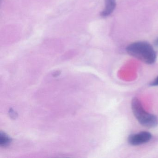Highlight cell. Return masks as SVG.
I'll return each instance as SVG.
<instances>
[{
    "instance_id": "6da1fadb",
    "label": "cell",
    "mask_w": 158,
    "mask_h": 158,
    "mask_svg": "<svg viewBox=\"0 0 158 158\" xmlns=\"http://www.w3.org/2000/svg\"><path fill=\"white\" fill-rule=\"evenodd\" d=\"M129 55L147 64L154 63L157 59L156 53L152 46L146 42L132 43L126 48Z\"/></svg>"
},
{
    "instance_id": "7a4b0ae2",
    "label": "cell",
    "mask_w": 158,
    "mask_h": 158,
    "mask_svg": "<svg viewBox=\"0 0 158 158\" xmlns=\"http://www.w3.org/2000/svg\"><path fill=\"white\" fill-rule=\"evenodd\" d=\"M131 108L134 116L141 125L148 128L157 126L158 119L156 116L146 111L140 100L136 97L132 99Z\"/></svg>"
},
{
    "instance_id": "3957f363",
    "label": "cell",
    "mask_w": 158,
    "mask_h": 158,
    "mask_svg": "<svg viewBox=\"0 0 158 158\" xmlns=\"http://www.w3.org/2000/svg\"><path fill=\"white\" fill-rule=\"evenodd\" d=\"M152 135L147 131H142L137 134L130 135L128 142L132 146H138L148 143L151 139Z\"/></svg>"
},
{
    "instance_id": "277c9868",
    "label": "cell",
    "mask_w": 158,
    "mask_h": 158,
    "mask_svg": "<svg viewBox=\"0 0 158 158\" xmlns=\"http://www.w3.org/2000/svg\"><path fill=\"white\" fill-rule=\"evenodd\" d=\"M105 7L104 10L101 13V15L102 17L109 16L112 13L116 6L115 0H105Z\"/></svg>"
},
{
    "instance_id": "5b68a950",
    "label": "cell",
    "mask_w": 158,
    "mask_h": 158,
    "mask_svg": "<svg viewBox=\"0 0 158 158\" xmlns=\"http://www.w3.org/2000/svg\"><path fill=\"white\" fill-rule=\"evenodd\" d=\"M11 139L3 132L0 134V145L2 147H6L10 145L11 142Z\"/></svg>"
},
{
    "instance_id": "8992f818",
    "label": "cell",
    "mask_w": 158,
    "mask_h": 158,
    "mask_svg": "<svg viewBox=\"0 0 158 158\" xmlns=\"http://www.w3.org/2000/svg\"><path fill=\"white\" fill-rule=\"evenodd\" d=\"M150 85L152 86H158V76L150 84Z\"/></svg>"
},
{
    "instance_id": "52a82bcc",
    "label": "cell",
    "mask_w": 158,
    "mask_h": 158,
    "mask_svg": "<svg viewBox=\"0 0 158 158\" xmlns=\"http://www.w3.org/2000/svg\"><path fill=\"white\" fill-rule=\"evenodd\" d=\"M154 45L157 47H158V38L154 41Z\"/></svg>"
}]
</instances>
